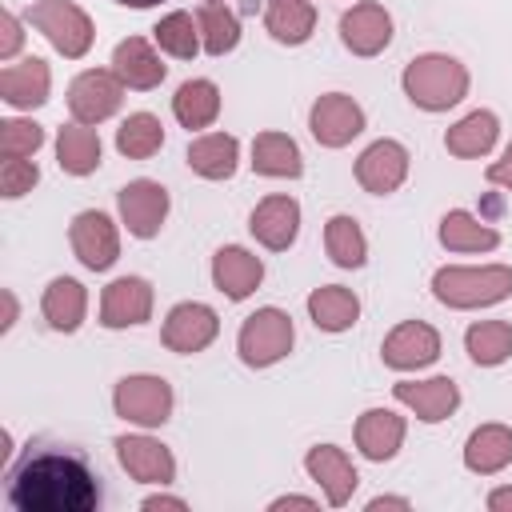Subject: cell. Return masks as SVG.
Returning <instances> with one entry per match:
<instances>
[{
  "label": "cell",
  "mask_w": 512,
  "mask_h": 512,
  "mask_svg": "<svg viewBox=\"0 0 512 512\" xmlns=\"http://www.w3.org/2000/svg\"><path fill=\"white\" fill-rule=\"evenodd\" d=\"M8 504L16 512H92L100 504V476L80 452H28L8 476Z\"/></svg>",
  "instance_id": "1"
},
{
  "label": "cell",
  "mask_w": 512,
  "mask_h": 512,
  "mask_svg": "<svg viewBox=\"0 0 512 512\" xmlns=\"http://www.w3.org/2000/svg\"><path fill=\"white\" fill-rule=\"evenodd\" d=\"M400 84H404V96L416 108H424V112H448V108H456L468 96V68L456 56L424 52V56H416L404 68Z\"/></svg>",
  "instance_id": "2"
},
{
  "label": "cell",
  "mask_w": 512,
  "mask_h": 512,
  "mask_svg": "<svg viewBox=\"0 0 512 512\" xmlns=\"http://www.w3.org/2000/svg\"><path fill=\"white\" fill-rule=\"evenodd\" d=\"M432 296L448 308H488L512 296V268L508 264H480V268H440L432 276Z\"/></svg>",
  "instance_id": "3"
},
{
  "label": "cell",
  "mask_w": 512,
  "mask_h": 512,
  "mask_svg": "<svg viewBox=\"0 0 512 512\" xmlns=\"http://www.w3.org/2000/svg\"><path fill=\"white\" fill-rule=\"evenodd\" d=\"M292 340L296 328L284 308H256L236 332V352L248 368H268L292 352Z\"/></svg>",
  "instance_id": "4"
},
{
  "label": "cell",
  "mask_w": 512,
  "mask_h": 512,
  "mask_svg": "<svg viewBox=\"0 0 512 512\" xmlns=\"http://www.w3.org/2000/svg\"><path fill=\"white\" fill-rule=\"evenodd\" d=\"M28 24L40 28L44 40H48L60 56H68V60H80V56L92 48V36H96L88 12H84L80 4H72V0H32Z\"/></svg>",
  "instance_id": "5"
},
{
  "label": "cell",
  "mask_w": 512,
  "mask_h": 512,
  "mask_svg": "<svg viewBox=\"0 0 512 512\" xmlns=\"http://www.w3.org/2000/svg\"><path fill=\"white\" fill-rule=\"evenodd\" d=\"M112 408L116 416H124L128 424L140 428H160L172 416V384L164 376H124L112 392Z\"/></svg>",
  "instance_id": "6"
},
{
  "label": "cell",
  "mask_w": 512,
  "mask_h": 512,
  "mask_svg": "<svg viewBox=\"0 0 512 512\" xmlns=\"http://www.w3.org/2000/svg\"><path fill=\"white\" fill-rule=\"evenodd\" d=\"M124 100V80L112 68H88L68 88V112L76 124H100L108 120Z\"/></svg>",
  "instance_id": "7"
},
{
  "label": "cell",
  "mask_w": 512,
  "mask_h": 512,
  "mask_svg": "<svg viewBox=\"0 0 512 512\" xmlns=\"http://www.w3.org/2000/svg\"><path fill=\"white\" fill-rule=\"evenodd\" d=\"M308 128H312L316 144L344 148L364 132V108L344 92H324L308 112Z\"/></svg>",
  "instance_id": "8"
},
{
  "label": "cell",
  "mask_w": 512,
  "mask_h": 512,
  "mask_svg": "<svg viewBox=\"0 0 512 512\" xmlns=\"http://www.w3.org/2000/svg\"><path fill=\"white\" fill-rule=\"evenodd\" d=\"M116 204H120L124 228L136 240H152L164 228V216H168V188L156 184V180H128L116 192Z\"/></svg>",
  "instance_id": "9"
},
{
  "label": "cell",
  "mask_w": 512,
  "mask_h": 512,
  "mask_svg": "<svg viewBox=\"0 0 512 512\" xmlns=\"http://www.w3.org/2000/svg\"><path fill=\"white\" fill-rule=\"evenodd\" d=\"M216 332H220V316L200 300H184L164 316L160 340H164V348L192 356V352H204L216 340Z\"/></svg>",
  "instance_id": "10"
},
{
  "label": "cell",
  "mask_w": 512,
  "mask_h": 512,
  "mask_svg": "<svg viewBox=\"0 0 512 512\" xmlns=\"http://www.w3.org/2000/svg\"><path fill=\"white\" fill-rule=\"evenodd\" d=\"M68 240H72L76 260H80L84 268H92V272L112 268V264H116V256H120L116 224H112L104 212H96V208H88V212H76V216H72Z\"/></svg>",
  "instance_id": "11"
},
{
  "label": "cell",
  "mask_w": 512,
  "mask_h": 512,
  "mask_svg": "<svg viewBox=\"0 0 512 512\" xmlns=\"http://www.w3.org/2000/svg\"><path fill=\"white\" fill-rule=\"evenodd\" d=\"M384 364L396 368V372H416V368H428L436 356H440V332L424 320H404L396 324L388 336H384V348H380Z\"/></svg>",
  "instance_id": "12"
},
{
  "label": "cell",
  "mask_w": 512,
  "mask_h": 512,
  "mask_svg": "<svg viewBox=\"0 0 512 512\" xmlns=\"http://www.w3.org/2000/svg\"><path fill=\"white\" fill-rule=\"evenodd\" d=\"M404 176H408V148L400 140H376L356 160V180L372 196L396 192L404 184Z\"/></svg>",
  "instance_id": "13"
},
{
  "label": "cell",
  "mask_w": 512,
  "mask_h": 512,
  "mask_svg": "<svg viewBox=\"0 0 512 512\" xmlns=\"http://www.w3.org/2000/svg\"><path fill=\"white\" fill-rule=\"evenodd\" d=\"M304 468H308V476L320 484V492H324V500H328L332 508H344V504L352 500L356 484H360V476H356L348 452L336 448V444H316V448H308Z\"/></svg>",
  "instance_id": "14"
},
{
  "label": "cell",
  "mask_w": 512,
  "mask_h": 512,
  "mask_svg": "<svg viewBox=\"0 0 512 512\" xmlns=\"http://www.w3.org/2000/svg\"><path fill=\"white\" fill-rule=\"evenodd\" d=\"M340 40L356 56H376L392 40V16L384 12V4L364 0V4H356L340 16Z\"/></svg>",
  "instance_id": "15"
},
{
  "label": "cell",
  "mask_w": 512,
  "mask_h": 512,
  "mask_svg": "<svg viewBox=\"0 0 512 512\" xmlns=\"http://www.w3.org/2000/svg\"><path fill=\"white\" fill-rule=\"evenodd\" d=\"M152 316V284L140 276H120L100 296V324L104 328H132Z\"/></svg>",
  "instance_id": "16"
},
{
  "label": "cell",
  "mask_w": 512,
  "mask_h": 512,
  "mask_svg": "<svg viewBox=\"0 0 512 512\" xmlns=\"http://www.w3.org/2000/svg\"><path fill=\"white\" fill-rule=\"evenodd\" d=\"M116 456H120V468L140 484H160L164 488V484L176 480L172 452L152 436H120L116 440Z\"/></svg>",
  "instance_id": "17"
},
{
  "label": "cell",
  "mask_w": 512,
  "mask_h": 512,
  "mask_svg": "<svg viewBox=\"0 0 512 512\" xmlns=\"http://www.w3.org/2000/svg\"><path fill=\"white\" fill-rule=\"evenodd\" d=\"M392 396H396L404 408H412L424 424H440V420H448V416L456 412V404H460V388H456V380H448V376H432V380H400V384L392 388Z\"/></svg>",
  "instance_id": "18"
},
{
  "label": "cell",
  "mask_w": 512,
  "mask_h": 512,
  "mask_svg": "<svg viewBox=\"0 0 512 512\" xmlns=\"http://www.w3.org/2000/svg\"><path fill=\"white\" fill-rule=\"evenodd\" d=\"M248 228H252V236H256L264 248L284 252V248H292V240H296V232H300V204H296L292 196H264V200L252 208Z\"/></svg>",
  "instance_id": "19"
},
{
  "label": "cell",
  "mask_w": 512,
  "mask_h": 512,
  "mask_svg": "<svg viewBox=\"0 0 512 512\" xmlns=\"http://www.w3.org/2000/svg\"><path fill=\"white\" fill-rule=\"evenodd\" d=\"M260 280H264V264H260V256H252L248 248L228 244V248H220V252L212 256V284H216L228 300L252 296V292L260 288Z\"/></svg>",
  "instance_id": "20"
},
{
  "label": "cell",
  "mask_w": 512,
  "mask_h": 512,
  "mask_svg": "<svg viewBox=\"0 0 512 512\" xmlns=\"http://www.w3.org/2000/svg\"><path fill=\"white\" fill-rule=\"evenodd\" d=\"M112 72L124 80V88H136V92H148V88H160L164 80V64L156 56V48L144 40V36H128L116 44L112 52Z\"/></svg>",
  "instance_id": "21"
},
{
  "label": "cell",
  "mask_w": 512,
  "mask_h": 512,
  "mask_svg": "<svg viewBox=\"0 0 512 512\" xmlns=\"http://www.w3.org/2000/svg\"><path fill=\"white\" fill-rule=\"evenodd\" d=\"M48 88H52V72L40 56H24L0 72V96L12 108H40L48 100Z\"/></svg>",
  "instance_id": "22"
},
{
  "label": "cell",
  "mask_w": 512,
  "mask_h": 512,
  "mask_svg": "<svg viewBox=\"0 0 512 512\" xmlns=\"http://www.w3.org/2000/svg\"><path fill=\"white\" fill-rule=\"evenodd\" d=\"M404 444V416L388 412V408H368L356 420V448L368 460H392Z\"/></svg>",
  "instance_id": "23"
},
{
  "label": "cell",
  "mask_w": 512,
  "mask_h": 512,
  "mask_svg": "<svg viewBox=\"0 0 512 512\" xmlns=\"http://www.w3.org/2000/svg\"><path fill=\"white\" fill-rule=\"evenodd\" d=\"M240 164V140L228 132H208L188 144V168L204 180H228Z\"/></svg>",
  "instance_id": "24"
},
{
  "label": "cell",
  "mask_w": 512,
  "mask_h": 512,
  "mask_svg": "<svg viewBox=\"0 0 512 512\" xmlns=\"http://www.w3.org/2000/svg\"><path fill=\"white\" fill-rule=\"evenodd\" d=\"M496 136H500V120H496V112L476 108V112H468L464 120H456V124L444 132V148H448L452 156H460V160H476V156L492 152Z\"/></svg>",
  "instance_id": "25"
},
{
  "label": "cell",
  "mask_w": 512,
  "mask_h": 512,
  "mask_svg": "<svg viewBox=\"0 0 512 512\" xmlns=\"http://www.w3.org/2000/svg\"><path fill=\"white\" fill-rule=\"evenodd\" d=\"M84 308H88V292H84L80 280H72V276H56V280L44 288L40 312H44L48 328H56V332H76L80 320H84Z\"/></svg>",
  "instance_id": "26"
},
{
  "label": "cell",
  "mask_w": 512,
  "mask_h": 512,
  "mask_svg": "<svg viewBox=\"0 0 512 512\" xmlns=\"http://www.w3.org/2000/svg\"><path fill=\"white\" fill-rule=\"evenodd\" d=\"M464 464H468V472H480V476L508 468L512 464V428L480 424L464 444Z\"/></svg>",
  "instance_id": "27"
},
{
  "label": "cell",
  "mask_w": 512,
  "mask_h": 512,
  "mask_svg": "<svg viewBox=\"0 0 512 512\" xmlns=\"http://www.w3.org/2000/svg\"><path fill=\"white\" fill-rule=\"evenodd\" d=\"M252 168L256 176H276V180H296L304 172L300 148L284 132H260L252 140Z\"/></svg>",
  "instance_id": "28"
},
{
  "label": "cell",
  "mask_w": 512,
  "mask_h": 512,
  "mask_svg": "<svg viewBox=\"0 0 512 512\" xmlns=\"http://www.w3.org/2000/svg\"><path fill=\"white\" fill-rule=\"evenodd\" d=\"M264 28L280 44H304L316 32L312 0H264Z\"/></svg>",
  "instance_id": "29"
},
{
  "label": "cell",
  "mask_w": 512,
  "mask_h": 512,
  "mask_svg": "<svg viewBox=\"0 0 512 512\" xmlns=\"http://www.w3.org/2000/svg\"><path fill=\"white\" fill-rule=\"evenodd\" d=\"M308 316L316 328L324 332H348L360 316V300L352 288H340V284H324L308 296Z\"/></svg>",
  "instance_id": "30"
},
{
  "label": "cell",
  "mask_w": 512,
  "mask_h": 512,
  "mask_svg": "<svg viewBox=\"0 0 512 512\" xmlns=\"http://www.w3.org/2000/svg\"><path fill=\"white\" fill-rule=\"evenodd\" d=\"M56 164L68 176H88L100 168V136L88 124H64L56 136Z\"/></svg>",
  "instance_id": "31"
},
{
  "label": "cell",
  "mask_w": 512,
  "mask_h": 512,
  "mask_svg": "<svg viewBox=\"0 0 512 512\" xmlns=\"http://www.w3.org/2000/svg\"><path fill=\"white\" fill-rule=\"evenodd\" d=\"M440 244H444L448 252H492V248L500 244V232L488 228L484 220H476L472 212L452 208V212H444V220H440Z\"/></svg>",
  "instance_id": "32"
},
{
  "label": "cell",
  "mask_w": 512,
  "mask_h": 512,
  "mask_svg": "<svg viewBox=\"0 0 512 512\" xmlns=\"http://www.w3.org/2000/svg\"><path fill=\"white\" fill-rule=\"evenodd\" d=\"M172 112L176 120L192 132V128H208L220 116V88L212 80H184L172 96Z\"/></svg>",
  "instance_id": "33"
},
{
  "label": "cell",
  "mask_w": 512,
  "mask_h": 512,
  "mask_svg": "<svg viewBox=\"0 0 512 512\" xmlns=\"http://www.w3.org/2000/svg\"><path fill=\"white\" fill-rule=\"evenodd\" d=\"M464 348H468L472 364L496 368L512 356V324L508 320H480L464 332Z\"/></svg>",
  "instance_id": "34"
},
{
  "label": "cell",
  "mask_w": 512,
  "mask_h": 512,
  "mask_svg": "<svg viewBox=\"0 0 512 512\" xmlns=\"http://www.w3.org/2000/svg\"><path fill=\"white\" fill-rule=\"evenodd\" d=\"M116 148L128 160H148L164 148V124L152 112H132L120 128H116Z\"/></svg>",
  "instance_id": "35"
},
{
  "label": "cell",
  "mask_w": 512,
  "mask_h": 512,
  "mask_svg": "<svg viewBox=\"0 0 512 512\" xmlns=\"http://www.w3.org/2000/svg\"><path fill=\"white\" fill-rule=\"evenodd\" d=\"M324 248H328L336 268H360L368 260V240H364L360 224L352 216H344V212L324 224Z\"/></svg>",
  "instance_id": "36"
},
{
  "label": "cell",
  "mask_w": 512,
  "mask_h": 512,
  "mask_svg": "<svg viewBox=\"0 0 512 512\" xmlns=\"http://www.w3.org/2000/svg\"><path fill=\"white\" fill-rule=\"evenodd\" d=\"M196 24H200V44H204L208 56H224L240 44V20L224 4H204L196 12Z\"/></svg>",
  "instance_id": "37"
},
{
  "label": "cell",
  "mask_w": 512,
  "mask_h": 512,
  "mask_svg": "<svg viewBox=\"0 0 512 512\" xmlns=\"http://www.w3.org/2000/svg\"><path fill=\"white\" fill-rule=\"evenodd\" d=\"M152 36H156L160 52H168V56H176V60H192V56L204 48V44H200V24H196L192 12H168V16L152 28Z\"/></svg>",
  "instance_id": "38"
},
{
  "label": "cell",
  "mask_w": 512,
  "mask_h": 512,
  "mask_svg": "<svg viewBox=\"0 0 512 512\" xmlns=\"http://www.w3.org/2000/svg\"><path fill=\"white\" fill-rule=\"evenodd\" d=\"M40 144H44V128L36 120H0V156L4 160L36 156Z\"/></svg>",
  "instance_id": "39"
},
{
  "label": "cell",
  "mask_w": 512,
  "mask_h": 512,
  "mask_svg": "<svg viewBox=\"0 0 512 512\" xmlns=\"http://www.w3.org/2000/svg\"><path fill=\"white\" fill-rule=\"evenodd\" d=\"M36 180H40V168H36L28 156H16V160H4V164H0V192H4L8 200L32 192Z\"/></svg>",
  "instance_id": "40"
},
{
  "label": "cell",
  "mask_w": 512,
  "mask_h": 512,
  "mask_svg": "<svg viewBox=\"0 0 512 512\" xmlns=\"http://www.w3.org/2000/svg\"><path fill=\"white\" fill-rule=\"evenodd\" d=\"M0 60H12L16 56V48H20V40H24V32H20V16L16 12H4L0 16Z\"/></svg>",
  "instance_id": "41"
},
{
  "label": "cell",
  "mask_w": 512,
  "mask_h": 512,
  "mask_svg": "<svg viewBox=\"0 0 512 512\" xmlns=\"http://www.w3.org/2000/svg\"><path fill=\"white\" fill-rule=\"evenodd\" d=\"M484 176H488V184H500V188H508V192H512V144L504 148V156H500V160H492V164H488V172H484Z\"/></svg>",
  "instance_id": "42"
},
{
  "label": "cell",
  "mask_w": 512,
  "mask_h": 512,
  "mask_svg": "<svg viewBox=\"0 0 512 512\" xmlns=\"http://www.w3.org/2000/svg\"><path fill=\"white\" fill-rule=\"evenodd\" d=\"M140 508H144V512H156V508H176V512H184L188 504H184L180 496H148Z\"/></svg>",
  "instance_id": "43"
},
{
  "label": "cell",
  "mask_w": 512,
  "mask_h": 512,
  "mask_svg": "<svg viewBox=\"0 0 512 512\" xmlns=\"http://www.w3.org/2000/svg\"><path fill=\"white\" fill-rule=\"evenodd\" d=\"M268 508L272 512H284V508H316V500L312 496H276Z\"/></svg>",
  "instance_id": "44"
},
{
  "label": "cell",
  "mask_w": 512,
  "mask_h": 512,
  "mask_svg": "<svg viewBox=\"0 0 512 512\" xmlns=\"http://www.w3.org/2000/svg\"><path fill=\"white\" fill-rule=\"evenodd\" d=\"M380 508H412V500L408 496H376V500H368V512H380Z\"/></svg>",
  "instance_id": "45"
},
{
  "label": "cell",
  "mask_w": 512,
  "mask_h": 512,
  "mask_svg": "<svg viewBox=\"0 0 512 512\" xmlns=\"http://www.w3.org/2000/svg\"><path fill=\"white\" fill-rule=\"evenodd\" d=\"M488 508H492V512H512V488L488 492Z\"/></svg>",
  "instance_id": "46"
},
{
  "label": "cell",
  "mask_w": 512,
  "mask_h": 512,
  "mask_svg": "<svg viewBox=\"0 0 512 512\" xmlns=\"http://www.w3.org/2000/svg\"><path fill=\"white\" fill-rule=\"evenodd\" d=\"M16 324V296L12 292H4V332Z\"/></svg>",
  "instance_id": "47"
},
{
  "label": "cell",
  "mask_w": 512,
  "mask_h": 512,
  "mask_svg": "<svg viewBox=\"0 0 512 512\" xmlns=\"http://www.w3.org/2000/svg\"><path fill=\"white\" fill-rule=\"evenodd\" d=\"M116 4H124V8H152V4H160V0H116Z\"/></svg>",
  "instance_id": "48"
},
{
  "label": "cell",
  "mask_w": 512,
  "mask_h": 512,
  "mask_svg": "<svg viewBox=\"0 0 512 512\" xmlns=\"http://www.w3.org/2000/svg\"><path fill=\"white\" fill-rule=\"evenodd\" d=\"M208 4H220V0H208Z\"/></svg>",
  "instance_id": "49"
}]
</instances>
